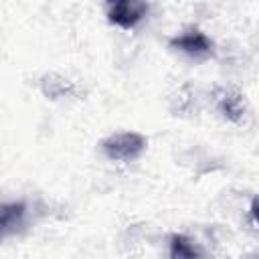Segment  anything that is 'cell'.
<instances>
[{
    "instance_id": "obj_1",
    "label": "cell",
    "mask_w": 259,
    "mask_h": 259,
    "mask_svg": "<svg viewBox=\"0 0 259 259\" xmlns=\"http://www.w3.org/2000/svg\"><path fill=\"white\" fill-rule=\"evenodd\" d=\"M146 146H148V140L138 132L113 134L101 142L105 156L115 162H132V160L140 158L142 152L146 150Z\"/></svg>"
},
{
    "instance_id": "obj_2",
    "label": "cell",
    "mask_w": 259,
    "mask_h": 259,
    "mask_svg": "<svg viewBox=\"0 0 259 259\" xmlns=\"http://www.w3.org/2000/svg\"><path fill=\"white\" fill-rule=\"evenodd\" d=\"M148 12V4L142 0H117L107 8V20L121 28H134Z\"/></svg>"
},
{
    "instance_id": "obj_3",
    "label": "cell",
    "mask_w": 259,
    "mask_h": 259,
    "mask_svg": "<svg viewBox=\"0 0 259 259\" xmlns=\"http://www.w3.org/2000/svg\"><path fill=\"white\" fill-rule=\"evenodd\" d=\"M170 47L178 49V51H182V53H186L190 57H196V59L208 57L212 53L210 38L204 32H200V30H186V32H182L180 36L170 40Z\"/></svg>"
},
{
    "instance_id": "obj_4",
    "label": "cell",
    "mask_w": 259,
    "mask_h": 259,
    "mask_svg": "<svg viewBox=\"0 0 259 259\" xmlns=\"http://www.w3.org/2000/svg\"><path fill=\"white\" fill-rule=\"evenodd\" d=\"M170 259H204V253L186 235H174L170 241Z\"/></svg>"
},
{
    "instance_id": "obj_5",
    "label": "cell",
    "mask_w": 259,
    "mask_h": 259,
    "mask_svg": "<svg viewBox=\"0 0 259 259\" xmlns=\"http://www.w3.org/2000/svg\"><path fill=\"white\" fill-rule=\"evenodd\" d=\"M24 219V204L20 202H10V204H0V237L14 233Z\"/></svg>"
},
{
    "instance_id": "obj_6",
    "label": "cell",
    "mask_w": 259,
    "mask_h": 259,
    "mask_svg": "<svg viewBox=\"0 0 259 259\" xmlns=\"http://www.w3.org/2000/svg\"><path fill=\"white\" fill-rule=\"evenodd\" d=\"M221 107H223L225 115H229L231 119H239V115H241V99H239V95H225Z\"/></svg>"
}]
</instances>
